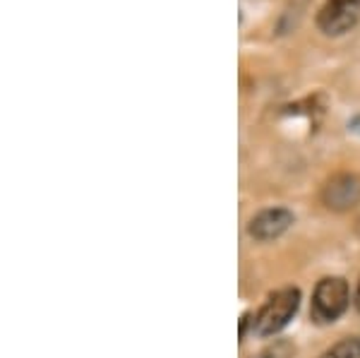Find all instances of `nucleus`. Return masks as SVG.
<instances>
[{
    "instance_id": "nucleus-1",
    "label": "nucleus",
    "mask_w": 360,
    "mask_h": 358,
    "mask_svg": "<svg viewBox=\"0 0 360 358\" xmlns=\"http://www.w3.org/2000/svg\"><path fill=\"white\" fill-rule=\"evenodd\" d=\"M300 305V291L293 286L281 288V291L271 293L269 301L262 305V310L252 320L255 330L259 337H271V334L281 332L288 322L293 320V315L298 313Z\"/></svg>"
},
{
    "instance_id": "nucleus-2",
    "label": "nucleus",
    "mask_w": 360,
    "mask_h": 358,
    "mask_svg": "<svg viewBox=\"0 0 360 358\" xmlns=\"http://www.w3.org/2000/svg\"><path fill=\"white\" fill-rule=\"evenodd\" d=\"M348 308V284L341 276H327L312 293V317L317 322H334Z\"/></svg>"
},
{
    "instance_id": "nucleus-3",
    "label": "nucleus",
    "mask_w": 360,
    "mask_h": 358,
    "mask_svg": "<svg viewBox=\"0 0 360 358\" xmlns=\"http://www.w3.org/2000/svg\"><path fill=\"white\" fill-rule=\"evenodd\" d=\"M360 20V0H324L317 13V27L327 37L351 32Z\"/></svg>"
},
{
    "instance_id": "nucleus-4",
    "label": "nucleus",
    "mask_w": 360,
    "mask_h": 358,
    "mask_svg": "<svg viewBox=\"0 0 360 358\" xmlns=\"http://www.w3.org/2000/svg\"><path fill=\"white\" fill-rule=\"evenodd\" d=\"M322 200L329 210L344 212L351 210L360 202V178L353 173H339L332 181H327V186L322 190Z\"/></svg>"
},
{
    "instance_id": "nucleus-5",
    "label": "nucleus",
    "mask_w": 360,
    "mask_h": 358,
    "mask_svg": "<svg viewBox=\"0 0 360 358\" xmlns=\"http://www.w3.org/2000/svg\"><path fill=\"white\" fill-rule=\"evenodd\" d=\"M291 224L293 212L283 210V207H271V210H262L259 215L250 219L248 231L255 241H274L281 234H286Z\"/></svg>"
},
{
    "instance_id": "nucleus-6",
    "label": "nucleus",
    "mask_w": 360,
    "mask_h": 358,
    "mask_svg": "<svg viewBox=\"0 0 360 358\" xmlns=\"http://www.w3.org/2000/svg\"><path fill=\"white\" fill-rule=\"evenodd\" d=\"M319 358H360V337H348L324 351Z\"/></svg>"
},
{
    "instance_id": "nucleus-7",
    "label": "nucleus",
    "mask_w": 360,
    "mask_h": 358,
    "mask_svg": "<svg viewBox=\"0 0 360 358\" xmlns=\"http://www.w3.org/2000/svg\"><path fill=\"white\" fill-rule=\"evenodd\" d=\"M291 344H286V342H276L271 349H266L262 358H291Z\"/></svg>"
},
{
    "instance_id": "nucleus-8",
    "label": "nucleus",
    "mask_w": 360,
    "mask_h": 358,
    "mask_svg": "<svg viewBox=\"0 0 360 358\" xmlns=\"http://www.w3.org/2000/svg\"><path fill=\"white\" fill-rule=\"evenodd\" d=\"M356 308H358V313H360V279H358V288H356Z\"/></svg>"
}]
</instances>
